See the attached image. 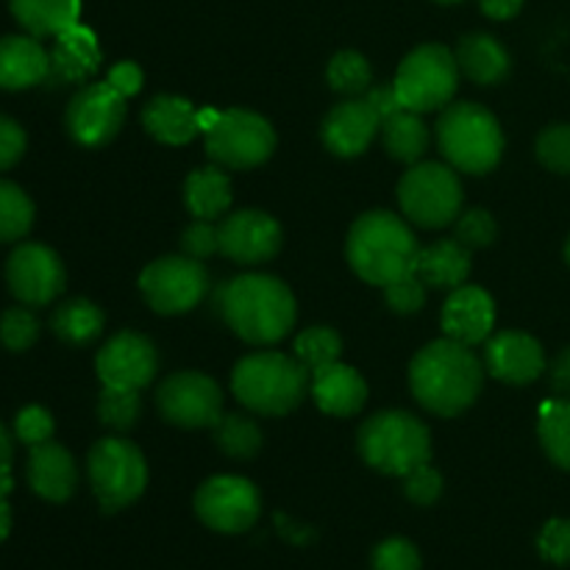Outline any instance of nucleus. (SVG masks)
<instances>
[{
    "instance_id": "nucleus-47",
    "label": "nucleus",
    "mask_w": 570,
    "mask_h": 570,
    "mask_svg": "<svg viewBox=\"0 0 570 570\" xmlns=\"http://www.w3.org/2000/svg\"><path fill=\"white\" fill-rule=\"evenodd\" d=\"M22 154H26V131L17 120L0 115V170H9L11 165H17Z\"/></svg>"
},
{
    "instance_id": "nucleus-33",
    "label": "nucleus",
    "mask_w": 570,
    "mask_h": 570,
    "mask_svg": "<svg viewBox=\"0 0 570 570\" xmlns=\"http://www.w3.org/2000/svg\"><path fill=\"white\" fill-rule=\"evenodd\" d=\"M215 443L223 454L234 460H250L262 449V429L254 417L248 415H223L215 423Z\"/></svg>"
},
{
    "instance_id": "nucleus-19",
    "label": "nucleus",
    "mask_w": 570,
    "mask_h": 570,
    "mask_svg": "<svg viewBox=\"0 0 570 570\" xmlns=\"http://www.w3.org/2000/svg\"><path fill=\"white\" fill-rule=\"evenodd\" d=\"M379 131H382V120L373 111V106L365 98H348L328 111L321 137L334 156L354 159L371 148Z\"/></svg>"
},
{
    "instance_id": "nucleus-38",
    "label": "nucleus",
    "mask_w": 570,
    "mask_h": 570,
    "mask_svg": "<svg viewBox=\"0 0 570 570\" xmlns=\"http://www.w3.org/2000/svg\"><path fill=\"white\" fill-rule=\"evenodd\" d=\"M39 337V321L33 317L31 309L26 306H11V309L3 312L0 317V343L9 351L20 354V351H28Z\"/></svg>"
},
{
    "instance_id": "nucleus-8",
    "label": "nucleus",
    "mask_w": 570,
    "mask_h": 570,
    "mask_svg": "<svg viewBox=\"0 0 570 570\" xmlns=\"http://www.w3.org/2000/svg\"><path fill=\"white\" fill-rule=\"evenodd\" d=\"M401 212L421 228H443L460 217L462 181L451 165L417 161L399 181Z\"/></svg>"
},
{
    "instance_id": "nucleus-42",
    "label": "nucleus",
    "mask_w": 570,
    "mask_h": 570,
    "mask_svg": "<svg viewBox=\"0 0 570 570\" xmlns=\"http://www.w3.org/2000/svg\"><path fill=\"white\" fill-rule=\"evenodd\" d=\"M371 570H421V554L404 538H390L373 551Z\"/></svg>"
},
{
    "instance_id": "nucleus-50",
    "label": "nucleus",
    "mask_w": 570,
    "mask_h": 570,
    "mask_svg": "<svg viewBox=\"0 0 570 570\" xmlns=\"http://www.w3.org/2000/svg\"><path fill=\"white\" fill-rule=\"evenodd\" d=\"M549 382L551 390L560 395H570V345L566 351L557 354V360L549 367Z\"/></svg>"
},
{
    "instance_id": "nucleus-35",
    "label": "nucleus",
    "mask_w": 570,
    "mask_h": 570,
    "mask_svg": "<svg viewBox=\"0 0 570 570\" xmlns=\"http://www.w3.org/2000/svg\"><path fill=\"white\" fill-rule=\"evenodd\" d=\"M340 354H343V340H340L334 328L312 326L304 328L298 340H295V360L309 373L321 371V367L332 365V362H340Z\"/></svg>"
},
{
    "instance_id": "nucleus-16",
    "label": "nucleus",
    "mask_w": 570,
    "mask_h": 570,
    "mask_svg": "<svg viewBox=\"0 0 570 570\" xmlns=\"http://www.w3.org/2000/svg\"><path fill=\"white\" fill-rule=\"evenodd\" d=\"M95 367L104 387L142 390L154 382L159 356L148 337L137 332H120L98 351Z\"/></svg>"
},
{
    "instance_id": "nucleus-54",
    "label": "nucleus",
    "mask_w": 570,
    "mask_h": 570,
    "mask_svg": "<svg viewBox=\"0 0 570 570\" xmlns=\"http://www.w3.org/2000/svg\"><path fill=\"white\" fill-rule=\"evenodd\" d=\"M434 3H443V6H451V3H460V0H434Z\"/></svg>"
},
{
    "instance_id": "nucleus-46",
    "label": "nucleus",
    "mask_w": 570,
    "mask_h": 570,
    "mask_svg": "<svg viewBox=\"0 0 570 570\" xmlns=\"http://www.w3.org/2000/svg\"><path fill=\"white\" fill-rule=\"evenodd\" d=\"M184 254L193 259H206V256L220 250V232H217L215 220H195L189 223L187 232L181 234Z\"/></svg>"
},
{
    "instance_id": "nucleus-49",
    "label": "nucleus",
    "mask_w": 570,
    "mask_h": 570,
    "mask_svg": "<svg viewBox=\"0 0 570 570\" xmlns=\"http://www.w3.org/2000/svg\"><path fill=\"white\" fill-rule=\"evenodd\" d=\"M362 98H365L367 104L373 106V111H376L379 120H382V122L387 120V117H393L399 109H404V106H401V100H399V95H395L393 83H376V87L367 89Z\"/></svg>"
},
{
    "instance_id": "nucleus-30",
    "label": "nucleus",
    "mask_w": 570,
    "mask_h": 570,
    "mask_svg": "<svg viewBox=\"0 0 570 570\" xmlns=\"http://www.w3.org/2000/svg\"><path fill=\"white\" fill-rule=\"evenodd\" d=\"M382 137L387 154L410 167L417 165L429 150V126L417 111L410 109H399L393 117H387L382 122Z\"/></svg>"
},
{
    "instance_id": "nucleus-48",
    "label": "nucleus",
    "mask_w": 570,
    "mask_h": 570,
    "mask_svg": "<svg viewBox=\"0 0 570 570\" xmlns=\"http://www.w3.org/2000/svg\"><path fill=\"white\" fill-rule=\"evenodd\" d=\"M106 81L128 100L131 95H137L139 89H142V70H139V65H134V61H117L109 70V78H106Z\"/></svg>"
},
{
    "instance_id": "nucleus-5",
    "label": "nucleus",
    "mask_w": 570,
    "mask_h": 570,
    "mask_svg": "<svg viewBox=\"0 0 570 570\" xmlns=\"http://www.w3.org/2000/svg\"><path fill=\"white\" fill-rule=\"evenodd\" d=\"M438 145L454 170L482 176L501 161L504 131L484 106L462 100V104L445 106L440 115Z\"/></svg>"
},
{
    "instance_id": "nucleus-44",
    "label": "nucleus",
    "mask_w": 570,
    "mask_h": 570,
    "mask_svg": "<svg viewBox=\"0 0 570 570\" xmlns=\"http://www.w3.org/2000/svg\"><path fill=\"white\" fill-rule=\"evenodd\" d=\"M14 434L17 440H22L26 445H42L53 438V417L45 406H26L20 410L14 421Z\"/></svg>"
},
{
    "instance_id": "nucleus-21",
    "label": "nucleus",
    "mask_w": 570,
    "mask_h": 570,
    "mask_svg": "<svg viewBox=\"0 0 570 570\" xmlns=\"http://www.w3.org/2000/svg\"><path fill=\"white\" fill-rule=\"evenodd\" d=\"M28 484L39 499L53 504L70 499L78 488V468L70 451L53 440L33 445L28 456Z\"/></svg>"
},
{
    "instance_id": "nucleus-45",
    "label": "nucleus",
    "mask_w": 570,
    "mask_h": 570,
    "mask_svg": "<svg viewBox=\"0 0 570 570\" xmlns=\"http://www.w3.org/2000/svg\"><path fill=\"white\" fill-rule=\"evenodd\" d=\"M404 493H406V499L417 507L434 504V501L440 499V493H443V476H440V473L426 462V465H421V468H415V471L406 473Z\"/></svg>"
},
{
    "instance_id": "nucleus-18",
    "label": "nucleus",
    "mask_w": 570,
    "mask_h": 570,
    "mask_svg": "<svg viewBox=\"0 0 570 570\" xmlns=\"http://www.w3.org/2000/svg\"><path fill=\"white\" fill-rule=\"evenodd\" d=\"M484 367L507 384H532L546 371L543 345L523 332H501L484 343Z\"/></svg>"
},
{
    "instance_id": "nucleus-25",
    "label": "nucleus",
    "mask_w": 570,
    "mask_h": 570,
    "mask_svg": "<svg viewBox=\"0 0 570 570\" xmlns=\"http://www.w3.org/2000/svg\"><path fill=\"white\" fill-rule=\"evenodd\" d=\"M142 126L154 139L165 145H187L198 137L200 115L187 98L156 95L145 104Z\"/></svg>"
},
{
    "instance_id": "nucleus-29",
    "label": "nucleus",
    "mask_w": 570,
    "mask_h": 570,
    "mask_svg": "<svg viewBox=\"0 0 570 570\" xmlns=\"http://www.w3.org/2000/svg\"><path fill=\"white\" fill-rule=\"evenodd\" d=\"M14 20L31 37H59L67 28L78 26L81 0H9Z\"/></svg>"
},
{
    "instance_id": "nucleus-17",
    "label": "nucleus",
    "mask_w": 570,
    "mask_h": 570,
    "mask_svg": "<svg viewBox=\"0 0 570 570\" xmlns=\"http://www.w3.org/2000/svg\"><path fill=\"white\" fill-rule=\"evenodd\" d=\"M217 232H220V254L237 265H262L282 250V226L267 212H234L217 226Z\"/></svg>"
},
{
    "instance_id": "nucleus-10",
    "label": "nucleus",
    "mask_w": 570,
    "mask_h": 570,
    "mask_svg": "<svg viewBox=\"0 0 570 570\" xmlns=\"http://www.w3.org/2000/svg\"><path fill=\"white\" fill-rule=\"evenodd\" d=\"M276 150V131L262 115L228 109L206 126V154L212 161L234 170H248L267 161Z\"/></svg>"
},
{
    "instance_id": "nucleus-20",
    "label": "nucleus",
    "mask_w": 570,
    "mask_h": 570,
    "mask_svg": "<svg viewBox=\"0 0 570 570\" xmlns=\"http://www.w3.org/2000/svg\"><path fill=\"white\" fill-rule=\"evenodd\" d=\"M495 326V304L482 287L462 284L449 295L443 306V332L445 337L462 345L488 343Z\"/></svg>"
},
{
    "instance_id": "nucleus-3",
    "label": "nucleus",
    "mask_w": 570,
    "mask_h": 570,
    "mask_svg": "<svg viewBox=\"0 0 570 570\" xmlns=\"http://www.w3.org/2000/svg\"><path fill=\"white\" fill-rule=\"evenodd\" d=\"M417 245L412 228L393 212H367L351 226L345 256L356 276L376 287L399 282L417 267Z\"/></svg>"
},
{
    "instance_id": "nucleus-32",
    "label": "nucleus",
    "mask_w": 570,
    "mask_h": 570,
    "mask_svg": "<svg viewBox=\"0 0 570 570\" xmlns=\"http://www.w3.org/2000/svg\"><path fill=\"white\" fill-rule=\"evenodd\" d=\"M540 443H543L546 454L562 471H570V401L557 399L546 401L540 410L538 423Z\"/></svg>"
},
{
    "instance_id": "nucleus-37",
    "label": "nucleus",
    "mask_w": 570,
    "mask_h": 570,
    "mask_svg": "<svg viewBox=\"0 0 570 570\" xmlns=\"http://www.w3.org/2000/svg\"><path fill=\"white\" fill-rule=\"evenodd\" d=\"M139 412H142V401H139V390H120V387H104L98 401V415L106 426L126 432L137 423Z\"/></svg>"
},
{
    "instance_id": "nucleus-23",
    "label": "nucleus",
    "mask_w": 570,
    "mask_h": 570,
    "mask_svg": "<svg viewBox=\"0 0 570 570\" xmlns=\"http://www.w3.org/2000/svg\"><path fill=\"white\" fill-rule=\"evenodd\" d=\"M53 48H50V81L65 83H81L92 78L100 67V48L98 39L89 28L72 26L53 37Z\"/></svg>"
},
{
    "instance_id": "nucleus-2",
    "label": "nucleus",
    "mask_w": 570,
    "mask_h": 570,
    "mask_svg": "<svg viewBox=\"0 0 570 570\" xmlns=\"http://www.w3.org/2000/svg\"><path fill=\"white\" fill-rule=\"evenodd\" d=\"M223 321L250 345H273L295 326V298L284 282L265 273H245L217 293Z\"/></svg>"
},
{
    "instance_id": "nucleus-12",
    "label": "nucleus",
    "mask_w": 570,
    "mask_h": 570,
    "mask_svg": "<svg viewBox=\"0 0 570 570\" xmlns=\"http://www.w3.org/2000/svg\"><path fill=\"white\" fill-rule=\"evenodd\" d=\"M161 417L181 429H215L223 417V393L206 373H173L156 390Z\"/></svg>"
},
{
    "instance_id": "nucleus-7",
    "label": "nucleus",
    "mask_w": 570,
    "mask_h": 570,
    "mask_svg": "<svg viewBox=\"0 0 570 570\" xmlns=\"http://www.w3.org/2000/svg\"><path fill=\"white\" fill-rule=\"evenodd\" d=\"M460 65L456 56L443 45H421L401 61L393 89L401 106L410 111H438L451 104L460 87Z\"/></svg>"
},
{
    "instance_id": "nucleus-22",
    "label": "nucleus",
    "mask_w": 570,
    "mask_h": 570,
    "mask_svg": "<svg viewBox=\"0 0 570 570\" xmlns=\"http://www.w3.org/2000/svg\"><path fill=\"white\" fill-rule=\"evenodd\" d=\"M309 390L315 404L334 417L356 415L367 401L365 379L360 376V371L343 365V362H332V365L312 373Z\"/></svg>"
},
{
    "instance_id": "nucleus-15",
    "label": "nucleus",
    "mask_w": 570,
    "mask_h": 570,
    "mask_svg": "<svg viewBox=\"0 0 570 570\" xmlns=\"http://www.w3.org/2000/svg\"><path fill=\"white\" fill-rule=\"evenodd\" d=\"M6 282L11 295L26 306H45L56 301L65 289L67 273L59 254L48 245L22 243L6 265Z\"/></svg>"
},
{
    "instance_id": "nucleus-28",
    "label": "nucleus",
    "mask_w": 570,
    "mask_h": 570,
    "mask_svg": "<svg viewBox=\"0 0 570 570\" xmlns=\"http://www.w3.org/2000/svg\"><path fill=\"white\" fill-rule=\"evenodd\" d=\"M232 181L220 167H200L184 181V204L195 220H217L232 206Z\"/></svg>"
},
{
    "instance_id": "nucleus-41",
    "label": "nucleus",
    "mask_w": 570,
    "mask_h": 570,
    "mask_svg": "<svg viewBox=\"0 0 570 570\" xmlns=\"http://www.w3.org/2000/svg\"><path fill=\"white\" fill-rule=\"evenodd\" d=\"M384 301L399 315H415L426 304V284H423V278L417 273H410V276L399 278V282L384 287Z\"/></svg>"
},
{
    "instance_id": "nucleus-27",
    "label": "nucleus",
    "mask_w": 570,
    "mask_h": 570,
    "mask_svg": "<svg viewBox=\"0 0 570 570\" xmlns=\"http://www.w3.org/2000/svg\"><path fill=\"white\" fill-rule=\"evenodd\" d=\"M415 273L423 278L426 287L456 289L471 276V250L456 243L454 237L440 239L429 248H421Z\"/></svg>"
},
{
    "instance_id": "nucleus-1",
    "label": "nucleus",
    "mask_w": 570,
    "mask_h": 570,
    "mask_svg": "<svg viewBox=\"0 0 570 570\" xmlns=\"http://www.w3.org/2000/svg\"><path fill=\"white\" fill-rule=\"evenodd\" d=\"M484 362L456 340L445 337L417 351L410 365V387L417 404L440 417L465 412L482 393Z\"/></svg>"
},
{
    "instance_id": "nucleus-34",
    "label": "nucleus",
    "mask_w": 570,
    "mask_h": 570,
    "mask_svg": "<svg viewBox=\"0 0 570 570\" xmlns=\"http://www.w3.org/2000/svg\"><path fill=\"white\" fill-rule=\"evenodd\" d=\"M328 83H332L334 92L345 95V98H360L367 89L373 87V70L367 65V59L356 50H340L332 61H328L326 70Z\"/></svg>"
},
{
    "instance_id": "nucleus-39",
    "label": "nucleus",
    "mask_w": 570,
    "mask_h": 570,
    "mask_svg": "<svg viewBox=\"0 0 570 570\" xmlns=\"http://www.w3.org/2000/svg\"><path fill=\"white\" fill-rule=\"evenodd\" d=\"M495 234H499V226L488 209L460 212V217L454 220V239L468 250L488 248L495 243Z\"/></svg>"
},
{
    "instance_id": "nucleus-11",
    "label": "nucleus",
    "mask_w": 570,
    "mask_h": 570,
    "mask_svg": "<svg viewBox=\"0 0 570 570\" xmlns=\"http://www.w3.org/2000/svg\"><path fill=\"white\" fill-rule=\"evenodd\" d=\"M139 289L148 306L159 315H181L198 306L209 289L204 262L193 256H161L139 276Z\"/></svg>"
},
{
    "instance_id": "nucleus-4",
    "label": "nucleus",
    "mask_w": 570,
    "mask_h": 570,
    "mask_svg": "<svg viewBox=\"0 0 570 570\" xmlns=\"http://www.w3.org/2000/svg\"><path fill=\"white\" fill-rule=\"evenodd\" d=\"M312 373L298 360L276 351H262L237 362L232 390L239 404L259 415H287L309 393Z\"/></svg>"
},
{
    "instance_id": "nucleus-24",
    "label": "nucleus",
    "mask_w": 570,
    "mask_h": 570,
    "mask_svg": "<svg viewBox=\"0 0 570 570\" xmlns=\"http://www.w3.org/2000/svg\"><path fill=\"white\" fill-rule=\"evenodd\" d=\"M50 72V53L37 37H3L0 39V89H28L42 83Z\"/></svg>"
},
{
    "instance_id": "nucleus-36",
    "label": "nucleus",
    "mask_w": 570,
    "mask_h": 570,
    "mask_svg": "<svg viewBox=\"0 0 570 570\" xmlns=\"http://www.w3.org/2000/svg\"><path fill=\"white\" fill-rule=\"evenodd\" d=\"M33 204L17 184L0 181V243H14L31 232Z\"/></svg>"
},
{
    "instance_id": "nucleus-14",
    "label": "nucleus",
    "mask_w": 570,
    "mask_h": 570,
    "mask_svg": "<svg viewBox=\"0 0 570 570\" xmlns=\"http://www.w3.org/2000/svg\"><path fill=\"white\" fill-rule=\"evenodd\" d=\"M126 120V98L109 81L87 83L72 95L67 106V131L83 148H100L111 142Z\"/></svg>"
},
{
    "instance_id": "nucleus-40",
    "label": "nucleus",
    "mask_w": 570,
    "mask_h": 570,
    "mask_svg": "<svg viewBox=\"0 0 570 570\" xmlns=\"http://www.w3.org/2000/svg\"><path fill=\"white\" fill-rule=\"evenodd\" d=\"M538 159L551 173L570 176V122L543 128V134L538 137Z\"/></svg>"
},
{
    "instance_id": "nucleus-9",
    "label": "nucleus",
    "mask_w": 570,
    "mask_h": 570,
    "mask_svg": "<svg viewBox=\"0 0 570 570\" xmlns=\"http://www.w3.org/2000/svg\"><path fill=\"white\" fill-rule=\"evenodd\" d=\"M87 468L95 499L104 512H117L134 504L148 484V465H145L142 451L131 440H98L89 451Z\"/></svg>"
},
{
    "instance_id": "nucleus-43",
    "label": "nucleus",
    "mask_w": 570,
    "mask_h": 570,
    "mask_svg": "<svg viewBox=\"0 0 570 570\" xmlns=\"http://www.w3.org/2000/svg\"><path fill=\"white\" fill-rule=\"evenodd\" d=\"M538 551L546 562L554 566H570V521L554 518L546 523L538 534Z\"/></svg>"
},
{
    "instance_id": "nucleus-53",
    "label": "nucleus",
    "mask_w": 570,
    "mask_h": 570,
    "mask_svg": "<svg viewBox=\"0 0 570 570\" xmlns=\"http://www.w3.org/2000/svg\"><path fill=\"white\" fill-rule=\"evenodd\" d=\"M6 495L9 493H3V490H0V543H3L11 532V507H9V501H6Z\"/></svg>"
},
{
    "instance_id": "nucleus-51",
    "label": "nucleus",
    "mask_w": 570,
    "mask_h": 570,
    "mask_svg": "<svg viewBox=\"0 0 570 570\" xmlns=\"http://www.w3.org/2000/svg\"><path fill=\"white\" fill-rule=\"evenodd\" d=\"M11 460H14V445H11L9 429L0 423V490L11 493Z\"/></svg>"
},
{
    "instance_id": "nucleus-55",
    "label": "nucleus",
    "mask_w": 570,
    "mask_h": 570,
    "mask_svg": "<svg viewBox=\"0 0 570 570\" xmlns=\"http://www.w3.org/2000/svg\"><path fill=\"white\" fill-rule=\"evenodd\" d=\"M566 259H568V265H570V237H568V245H566Z\"/></svg>"
},
{
    "instance_id": "nucleus-13",
    "label": "nucleus",
    "mask_w": 570,
    "mask_h": 570,
    "mask_svg": "<svg viewBox=\"0 0 570 570\" xmlns=\"http://www.w3.org/2000/svg\"><path fill=\"white\" fill-rule=\"evenodd\" d=\"M195 512L215 532L239 534L259 521V490L243 476H215L195 493Z\"/></svg>"
},
{
    "instance_id": "nucleus-52",
    "label": "nucleus",
    "mask_w": 570,
    "mask_h": 570,
    "mask_svg": "<svg viewBox=\"0 0 570 570\" xmlns=\"http://www.w3.org/2000/svg\"><path fill=\"white\" fill-rule=\"evenodd\" d=\"M479 6L493 20H512L523 9V0H479Z\"/></svg>"
},
{
    "instance_id": "nucleus-6",
    "label": "nucleus",
    "mask_w": 570,
    "mask_h": 570,
    "mask_svg": "<svg viewBox=\"0 0 570 570\" xmlns=\"http://www.w3.org/2000/svg\"><path fill=\"white\" fill-rule=\"evenodd\" d=\"M362 460L387 476H406L415 468L426 465L432 456L429 429L410 412L387 410L367 417L360 429Z\"/></svg>"
},
{
    "instance_id": "nucleus-26",
    "label": "nucleus",
    "mask_w": 570,
    "mask_h": 570,
    "mask_svg": "<svg viewBox=\"0 0 570 570\" xmlns=\"http://www.w3.org/2000/svg\"><path fill=\"white\" fill-rule=\"evenodd\" d=\"M462 76L471 78L479 87H493L510 76V50L490 33H468L454 50Z\"/></svg>"
},
{
    "instance_id": "nucleus-31",
    "label": "nucleus",
    "mask_w": 570,
    "mask_h": 570,
    "mask_svg": "<svg viewBox=\"0 0 570 570\" xmlns=\"http://www.w3.org/2000/svg\"><path fill=\"white\" fill-rule=\"evenodd\" d=\"M104 312L100 306H95L92 301L87 298H72L65 301L59 309L53 312V321H50V328L59 340L70 345H87L104 332Z\"/></svg>"
}]
</instances>
